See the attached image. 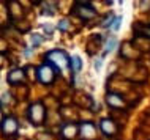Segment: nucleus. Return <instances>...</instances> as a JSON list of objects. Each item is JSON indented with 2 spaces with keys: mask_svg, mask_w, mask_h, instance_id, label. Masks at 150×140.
Instances as JSON below:
<instances>
[{
  "mask_svg": "<svg viewBox=\"0 0 150 140\" xmlns=\"http://www.w3.org/2000/svg\"><path fill=\"white\" fill-rule=\"evenodd\" d=\"M24 80V73L22 69H13L8 76V82L10 83H16V82H22Z\"/></svg>",
  "mask_w": 150,
  "mask_h": 140,
  "instance_id": "0eeeda50",
  "label": "nucleus"
},
{
  "mask_svg": "<svg viewBox=\"0 0 150 140\" xmlns=\"http://www.w3.org/2000/svg\"><path fill=\"white\" fill-rule=\"evenodd\" d=\"M55 74H54V68L51 66L49 62L43 63L41 66L38 68V80L41 83H46V85H49V83L54 80Z\"/></svg>",
  "mask_w": 150,
  "mask_h": 140,
  "instance_id": "f03ea898",
  "label": "nucleus"
},
{
  "mask_svg": "<svg viewBox=\"0 0 150 140\" xmlns=\"http://www.w3.org/2000/svg\"><path fill=\"white\" fill-rule=\"evenodd\" d=\"M47 62L52 63L59 71L65 69L68 65H70V60H68V55L65 54L63 50H52L47 54Z\"/></svg>",
  "mask_w": 150,
  "mask_h": 140,
  "instance_id": "f257e3e1",
  "label": "nucleus"
},
{
  "mask_svg": "<svg viewBox=\"0 0 150 140\" xmlns=\"http://www.w3.org/2000/svg\"><path fill=\"white\" fill-rule=\"evenodd\" d=\"M29 118L33 125H41L44 120V107L43 104L36 102L29 109Z\"/></svg>",
  "mask_w": 150,
  "mask_h": 140,
  "instance_id": "7ed1b4c3",
  "label": "nucleus"
},
{
  "mask_svg": "<svg viewBox=\"0 0 150 140\" xmlns=\"http://www.w3.org/2000/svg\"><path fill=\"white\" fill-rule=\"evenodd\" d=\"M101 131L106 135H114L115 134V126L111 120H103L101 121Z\"/></svg>",
  "mask_w": 150,
  "mask_h": 140,
  "instance_id": "423d86ee",
  "label": "nucleus"
},
{
  "mask_svg": "<svg viewBox=\"0 0 150 140\" xmlns=\"http://www.w3.org/2000/svg\"><path fill=\"white\" fill-rule=\"evenodd\" d=\"M81 132L86 139H92L93 135H95V127L92 125H88V123H84L82 126H81Z\"/></svg>",
  "mask_w": 150,
  "mask_h": 140,
  "instance_id": "6e6552de",
  "label": "nucleus"
},
{
  "mask_svg": "<svg viewBox=\"0 0 150 140\" xmlns=\"http://www.w3.org/2000/svg\"><path fill=\"white\" fill-rule=\"evenodd\" d=\"M112 22H114V24H112V29H114V30H119L120 29V22H122V18H120V16H119V18H114V21H112Z\"/></svg>",
  "mask_w": 150,
  "mask_h": 140,
  "instance_id": "ddd939ff",
  "label": "nucleus"
},
{
  "mask_svg": "<svg viewBox=\"0 0 150 140\" xmlns=\"http://www.w3.org/2000/svg\"><path fill=\"white\" fill-rule=\"evenodd\" d=\"M43 36H40V33H33L32 35V46H38L40 43H43Z\"/></svg>",
  "mask_w": 150,
  "mask_h": 140,
  "instance_id": "9d476101",
  "label": "nucleus"
},
{
  "mask_svg": "<svg viewBox=\"0 0 150 140\" xmlns=\"http://www.w3.org/2000/svg\"><path fill=\"white\" fill-rule=\"evenodd\" d=\"M115 44H117V41H115L114 38H111V39H109V41H108V44H106V54H109V52H112V50H114Z\"/></svg>",
  "mask_w": 150,
  "mask_h": 140,
  "instance_id": "f8f14e48",
  "label": "nucleus"
},
{
  "mask_svg": "<svg viewBox=\"0 0 150 140\" xmlns=\"http://www.w3.org/2000/svg\"><path fill=\"white\" fill-rule=\"evenodd\" d=\"M2 131L5 135H14L18 132V121L14 118L8 117L2 121Z\"/></svg>",
  "mask_w": 150,
  "mask_h": 140,
  "instance_id": "39448f33",
  "label": "nucleus"
},
{
  "mask_svg": "<svg viewBox=\"0 0 150 140\" xmlns=\"http://www.w3.org/2000/svg\"><path fill=\"white\" fill-rule=\"evenodd\" d=\"M112 21H114V16H111V18H109L108 21H104L103 25H104V27H111V25H112Z\"/></svg>",
  "mask_w": 150,
  "mask_h": 140,
  "instance_id": "2eb2a0df",
  "label": "nucleus"
},
{
  "mask_svg": "<svg viewBox=\"0 0 150 140\" xmlns=\"http://www.w3.org/2000/svg\"><path fill=\"white\" fill-rule=\"evenodd\" d=\"M106 2H108V3H111V2H112V0H106Z\"/></svg>",
  "mask_w": 150,
  "mask_h": 140,
  "instance_id": "dca6fc26",
  "label": "nucleus"
},
{
  "mask_svg": "<svg viewBox=\"0 0 150 140\" xmlns=\"http://www.w3.org/2000/svg\"><path fill=\"white\" fill-rule=\"evenodd\" d=\"M59 29H60V30H67V29H68V22H67V21H60V22H59Z\"/></svg>",
  "mask_w": 150,
  "mask_h": 140,
  "instance_id": "4468645a",
  "label": "nucleus"
},
{
  "mask_svg": "<svg viewBox=\"0 0 150 140\" xmlns=\"http://www.w3.org/2000/svg\"><path fill=\"white\" fill-rule=\"evenodd\" d=\"M108 102L111 104V106H114V107H122L123 106V101L120 99V96H117V94H108Z\"/></svg>",
  "mask_w": 150,
  "mask_h": 140,
  "instance_id": "1a4fd4ad",
  "label": "nucleus"
},
{
  "mask_svg": "<svg viewBox=\"0 0 150 140\" xmlns=\"http://www.w3.org/2000/svg\"><path fill=\"white\" fill-rule=\"evenodd\" d=\"M74 13L79 16L81 19H84V21H88V19L95 18V10H93L92 6L88 5H76L74 6Z\"/></svg>",
  "mask_w": 150,
  "mask_h": 140,
  "instance_id": "20e7f679",
  "label": "nucleus"
},
{
  "mask_svg": "<svg viewBox=\"0 0 150 140\" xmlns=\"http://www.w3.org/2000/svg\"><path fill=\"white\" fill-rule=\"evenodd\" d=\"M71 63H73V68H74V71H79L81 68H82V62H81L79 57H73Z\"/></svg>",
  "mask_w": 150,
  "mask_h": 140,
  "instance_id": "9b49d317",
  "label": "nucleus"
}]
</instances>
